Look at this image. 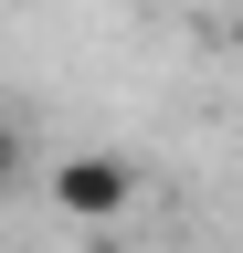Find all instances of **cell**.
Here are the masks:
<instances>
[{
	"instance_id": "6da1fadb",
	"label": "cell",
	"mask_w": 243,
	"mask_h": 253,
	"mask_svg": "<svg viewBox=\"0 0 243 253\" xmlns=\"http://www.w3.org/2000/svg\"><path fill=\"white\" fill-rule=\"evenodd\" d=\"M138 201V169L116 148H85V158H53V211L64 221H116Z\"/></svg>"
},
{
	"instance_id": "7a4b0ae2",
	"label": "cell",
	"mask_w": 243,
	"mask_h": 253,
	"mask_svg": "<svg viewBox=\"0 0 243 253\" xmlns=\"http://www.w3.org/2000/svg\"><path fill=\"white\" fill-rule=\"evenodd\" d=\"M21 179H32V137H21V116L0 106V190H21Z\"/></svg>"
},
{
	"instance_id": "3957f363",
	"label": "cell",
	"mask_w": 243,
	"mask_h": 253,
	"mask_svg": "<svg viewBox=\"0 0 243 253\" xmlns=\"http://www.w3.org/2000/svg\"><path fill=\"white\" fill-rule=\"evenodd\" d=\"M96 253H127V243H96Z\"/></svg>"
}]
</instances>
